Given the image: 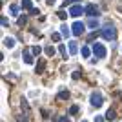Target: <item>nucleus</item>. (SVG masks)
Wrapping results in <instances>:
<instances>
[{
    "mask_svg": "<svg viewBox=\"0 0 122 122\" xmlns=\"http://www.w3.org/2000/svg\"><path fill=\"white\" fill-rule=\"evenodd\" d=\"M100 35H102V38H106V40H115V38H117V29H115L113 25L107 24L106 27H102Z\"/></svg>",
    "mask_w": 122,
    "mask_h": 122,
    "instance_id": "obj_1",
    "label": "nucleus"
},
{
    "mask_svg": "<svg viewBox=\"0 0 122 122\" xmlns=\"http://www.w3.org/2000/svg\"><path fill=\"white\" fill-rule=\"evenodd\" d=\"M84 31H86V25L82 24V22H78V20H76L75 24L71 25V33H73L75 36H80V35H84Z\"/></svg>",
    "mask_w": 122,
    "mask_h": 122,
    "instance_id": "obj_2",
    "label": "nucleus"
},
{
    "mask_svg": "<svg viewBox=\"0 0 122 122\" xmlns=\"http://www.w3.org/2000/svg\"><path fill=\"white\" fill-rule=\"evenodd\" d=\"M84 13H86V7H82L80 4H75V5H71V7H69V15L71 16H80V15H84Z\"/></svg>",
    "mask_w": 122,
    "mask_h": 122,
    "instance_id": "obj_3",
    "label": "nucleus"
},
{
    "mask_svg": "<svg viewBox=\"0 0 122 122\" xmlns=\"http://www.w3.org/2000/svg\"><path fill=\"white\" fill-rule=\"evenodd\" d=\"M102 95H100V91H93L91 93V106L93 107H100L102 106Z\"/></svg>",
    "mask_w": 122,
    "mask_h": 122,
    "instance_id": "obj_4",
    "label": "nucleus"
},
{
    "mask_svg": "<svg viewBox=\"0 0 122 122\" xmlns=\"http://www.w3.org/2000/svg\"><path fill=\"white\" fill-rule=\"evenodd\" d=\"M93 55L97 56V58H104L106 56V47L102 46V44H95L93 46Z\"/></svg>",
    "mask_w": 122,
    "mask_h": 122,
    "instance_id": "obj_5",
    "label": "nucleus"
},
{
    "mask_svg": "<svg viewBox=\"0 0 122 122\" xmlns=\"http://www.w3.org/2000/svg\"><path fill=\"white\" fill-rule=\"evenodd\" d=\"M86 15H89V16H95L97 18L100 13H98V5H95V4H87L86 5Z\"/></svg>",
    "mask_w": 122,
    "mask_h": 122,
    "instance_id": "obj_6",
    "label": "nucleus"
},
{
    "mask_svg": "<svg viewBox=\"0 0 122 122\" xmlns=\"http://www.w3.org/2000/svg\"><path fill=\"white\" fill-rule=\"evenodd\" d=\"M20 107H22V111H24V115H29V113H31V107H29V104H27L25 98L20 100Z\"/></svg>",
    "mask_w": 122,
    "mask_h": 122,
    "instance_id": "obj_7",
    "label": "nucleus"
},
{
    "mask_svg": "<svg viewBox=\"0 0 122 122\" xmlns=\"http://www.w3.org/2000/svg\"><path fill=\"white\" fill-rule=\"evenodd\" d=\"M98 25H100V24H98V20H97V18H89V20H87V27H89V29H93V31H95V29L98 27Z\"/></svg>",
    "mask_w": 122,
    "mask_h": 122,
    "instance_id": "obj_8",
    "label": "nucleus"
},
{
    "mask_svg": "<svg viewBox=\"0 0 122 122\" xmlns=\"http://www.w3.org/2000/svg\"><path fill=\"white\" fill-rule=\"evenodd\" d=\"M4 46H5V47H9V49H11V47H15V38L5 36V38H4Z\"/></svg>",
    "mask_w": 122,
    "mask_h": 122,
    "instance_id": "obj_9",
    "label": "nucleus"
},
{
    "mask_svg": "<svg viewBox=\"0 0 122 122\" xmlns=\"http://www.w3.org/2000/svg\"><path fill=\"white\" fill-rule=\"evenodd\" d=\"M44 69H46V60L42 58V60H38V64H36V73H44Z\"/></svg>",
    "mask_w": 122,
    "mask_h": 122,
    "instance_id": "obj_10",
    "label": "nucleus"
},
{
    "mask_svg": "<svg viewBox=\"0 0 122 122\" xmlns=\"http://www.w3.org/2000/svg\"><path fill=\"white\" fill-rule=\"evenodd\" d=\"M22 9L31 11V9H33V2H31V0H22Z\"/></svg>",
    "mask_w": 122,
    "mask_h": 122,
    "instance_id": "obj_11",
    "label": "nucleus"
},
{
    "mask_svg": "<svg viewBox=\"0 0 122 122\" xmlns=\"http://www.w3.org/2000/svg\"><path fill=\"white\" fill-rule=\"evenodd\" d=\"M69 53H71V55H76V53H78V46H76V42H69Z\"/></svg>",
    "mask_w": 122,
    "mask_h": 122,
    "instance_id": "obj_12",
    "label": "nucleus"
},
{
    "mask_svg": "<svg viewBox=\"0 0 122 122\" xmlns=\"http://www.w3.org/2000/svg\"><path fill=\"white\" fill-rule=\"evenodd\" d=\"M24 62L25 64H33V62H35L33 60V53H25L24 55Z\"/></svg>",
    "mask_w": 122,
    "mask_h": 122,
    "instance_id": "obj_13",
    "label": "nucleus"
},
{
    "mask_svg": "<svg viewBox=\"0 0 122 122\" xmlns=\"http://www.w3.org/2000/svg\"><path fill=\"white\" fill-rule=\"evenodd\" d=\"M44 51H46V55H47V56H53V55L56 53V49H55L53 46H47V47H46Z\"/></svg>",
    "mask_w": 122,
    "mask_h": 122,
    "instance_id": "obj_14",
    "label": "nucleus"
},
{
    "mask_svg": "<svg viewBox=\"0 0 122 122\" xmlns=\"http://www.w3.org/2000/svg\"><path fill=\"white\" fill-rule=\"evenodd\" d=\"M69 33H71V31L67 29V25H62V27H60V35H62V36H66V38H67V36H69Z\"/></svg>",
    "mask_w": 122,
    "mask_h": 122,
    "instance_id": "obj_15",
    "label": "nucleus"
},
{
    "mask_svg": "<svg viewBox=\"0 0 122 122\" xmlns=\"http://www.w3.org/2000/svg\"><path fill=\"white\" fill-rule=\"evenodd\" d=\"M115 117H117V115H115V111H113V109H109V111L106 113V118H107V120H115Z\"/></svg>",
    "mask_w": 122,
    "mask_h": 122,
    "instance_id": "obj_16",
    "label": "nucleus"
},
{
    "mask_svg": "<svg viewBox=\"0 0 122 122\" xmlns=\"http://www.w3.org/2000/svg\"><path fill=\"white\" fill-rule=\"evenodd\" d=\"M40 47H38V46H33V47H31V53H33V56H38V55H40Z\"/></svg>",
    "mask_w": 122,
    "mask_h": 122,
    "instance_id": "obj_17",
    "label": "nucleus"
},
{
    "mask_svg": "<svg viewBox=\"0 0 122 122\" xmlns=\"http://www.w3.org/2000/svg\"><path fill=\"white\" fill-rule=\"evenodd\" d=\"M58 51H60V55H64V58H67V49H66V46H64V44L58 47Z\"/></svg>",
    "mask_w": 122,
    "mask_h": 122,
    "instance_id": "obj_18",
    "label": "nucleus"
},
{
    "mask_svg": "<svg viewBox=\"0 0 122 122\" xmlns=\"http://www.w3.org/2000/svg\"><path fill=\"white\" fill-rule=\"evenodd\" d=\"M82 55H84V56H89V55H91V49H89L87 46H84V47H82Z\"/></svg>",
    "mask_w": 122,
    "mask_h": 122,
    "instance_id": "obj_19",
    "label": "nucleus"
},
{
    "mask_svg": "<svg viewBox=\"0 0 122 122\" xmlns=\"http://www.w3.org/2000/svg\"><path fill=\"white\" fill-rule=\"evenodd\" d=\"M18 9H20V7H18L16 4H11V5H9V11L13 13V15H16V11H18Z\"/></svg>",
    "mask_w": 122,
    "mask_h": 122,
    "instance_id": "obj_20",
    "label": "nucleus"
},
{
    "mask_svg": "<svg viewBox=\"0 0 122 122\" xmlns=\"http://www.w3.org/2000/svg\"><path fill=\"white\" fill-rule=\"evenodd\" d=\"M69 97V91H60L58 93V98H60V100H64V98H67Z\"/></svg>",
    "mask_w": 122,
    "mask_h": 122,
    "instance_id": "obj_21",
    "label": "nucleus"
},
{
    "mask_svg": "<svg viewBox=\"0 0 122 122\" xmlns=\"http://www.w3.org/2000/svg\"><path fill=\"white\" fill-rule=\"evenodd\" d=\"M16 122H27V115H24V113L18 115V117H16Z\"/></svg>",
    "mask_w": 122,
    "mask_h": 122,
    "instance_id": "obj_22",
    "label": "nucleus"
},
{
    "mask_svg": "<svg viewBox=\"0 0 122 122\" xmlns=\"http://www.w3.org/2000/svg\"><path fill=\"white\" fill-rule=\"evenodd\" d=\"M25 22H27V16H24V15H22V16H18V25H24Z\"/></svg>",
    "mask_w": 122,
    "mask_h": 122,
    "instance_id": "obj_23",
    "label": "nucleus"
},
{
    "mask_svg": "<svg viewBox=\"0 0 122 122\" xmlns=\"http://www.w3.org/2000/svg\"><path fill=\"white\" fill-rule=\"evenodd\" d=\"M78 113V106H71L69 107V115H76Z\"/></svg>",
    "mask_w": 122,
    "mask_h": 122,
    "instance_id": "obj_24",
    "label": "nucleus"
},
{
    "mask_svg": "<svg viewBox=\"0 0 122 122\" xmlns=\"http://www.w3.org/2000/svg\"><path fill=\"white\" fill-rule=\"evenodd\" d=\"M51 40H53V42H58V40H60V33H53V35H51Z\"/></svg>",
    "mask_w": 122,
    "mask_h": 122,
    "instance_id": "obj_25",
    "label": "nucleus"
},
{
    "mask_svg": "<svg viewBox=\"0 0 122 122\" xmlns=\"http://www.w3.org/2000/svg\"><path fill=\"white\" fill-rule=\"evenodd\" d=\"M66 16H67V13H64V11H58V18H62V20H64Z\"/></svg>",
    "mask_w": 122,
    "mask_h": 122,
    "instance_id": "obj_26",
    "label": "nucleus"
},
{
    "mask_svg": "<svg viewBox=\"0 0 122 122\" xmlns=\"http://www.w3.org/2000/svg\"><path fill=\"white\" fill-rule=\"evenodd\" d=\"M29 13H31V15H35V16H36V15H38V13H40V11L36 9V7H33V9H31V11H29Z\"/></svg>",
    "mask_w": 122,
    "mask_h": 122,
    "instance_id": "obj_27",
    "label": "nucleus"
},
{
    "mask_svg": "<svg viewBox=\"0 0 122 122\" xmlns=\"http://www.w3.org/2000/svg\"><path fill=\"white\" fill-rule=\"evenodd\" d=\"M71 76H73V80H76V78L80 76V73H78V71H73V75H71Z\"/></svg>",
    "mask_w": 122,
    "mask_h": 122,
    "instance_id": "obj_28",
    "label": "nucleus"
},
{
    "mask_svg": "<svg viewBox=\"0 0 122 122\" xmlns=\"http://www.w3.org/2000/svg\"><path fill=\"white\" fill-rule=\"evenodd\" d=\"M46 4L47 5H53V4H55V0H46Z\"/></svg>",
    "mask_w": 122,
    "mask_h": 122,
    "instance_id": "obj_29",
    "label": "nucleus"
},
{
    "mask_svg": "<svg viewBox=\"0 0 122 122\" xmlns=\"http://www.w3.org/2000/svg\"><path fill=\"white\" fill-rule=\"evenodd\" d=\"M95 122H102V117H95Z\"/></svg>",
    "mask_w": 122,
    "mask_h": 122,
    "instance_id": "obj_30",
    "label": "nucleus"
},
{
    "mask_svg": "<svg viewBox=\"0 0 122 122\" xmlns=\"http://www.w3.org/2000/svg\"><path fill=\"white\" fill-rule=\"evenodd\" d=\"M82 122H87V120H82Z\"/></svg>",
    "mask_w": 122,
    "mask_h": 122,
    "instance_id": "obj_31",
    "label": "nucleus"
},
{
    "mask_svg": "<svg viewBox=\"0 0 122 122\" xmlns=\"http://www.w3.org/2000/svg\"><path fill=\"white\" fill-rule=\"evenodd\" d=\"M120 13H122V7H120Z\"/></svg>",
    "mask_w": 122,
    "mask_h": 122,
    "instance_id": "obj_32",
    "label": "nucleus"
}]
</instances>
